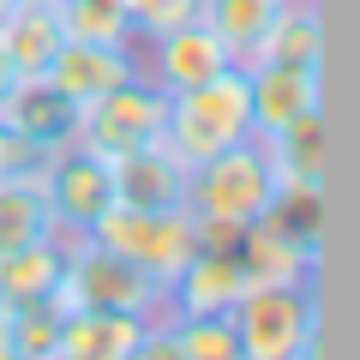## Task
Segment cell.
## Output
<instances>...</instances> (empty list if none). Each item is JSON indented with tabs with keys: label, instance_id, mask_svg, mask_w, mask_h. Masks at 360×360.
I'll use <instances>...</instances> for the list:
<instances>
[{
	"label": "cell",
	"instance_id": "obj_1",
	"mask_svg": "<svg viewBox=\"0 0 360 360\" xmlns=\"http://www.w3.org/2000/svg\"><path fill=\"white\" fill-rule=\"evenodd\" d=\"M252 139V96H246V66H222L205 84H186L168 96L162 144L193 168L205 156L229 150V144Z\"/></svg>",
	"mask_w": 360,
	"mask_h": 360
},
{
	"label": "cell",
	"instance_id": "obj_2",
	"mask_svg": "<svg viewBox=\"0 0 360 360\" xmlns=\"http://www.w3.org/2000/svg\"><path fill=\"white\" fill-rule=\"evenodd\" d=\"M66 307H108V312H139L162 319L168 312V283H156L144 264L115 252L96 234H66V276H60Z\"/></svg>",
	"mask_w": 360,
	"mask_h": 360
},
{
	"label": "cell",
	"instance_id": "obj_3",
	"mask_svg": "<svg viewBox=\"0 0 360 360\" xmlns=\"http://www.w3.org/2000/svg\"><path fill=\"white\" fill-rule=\"evenodd\" d=\"M240 360H307L319 354V295L312 283H258L229 307Z\"/></svg>",
	"mask_w": 360,
	"mask_h": 360
},
{
	"label": "cell",
	"instance_id": "obj_4",
	"mask_svg": "<svg viewBox=\"0 0 360 360\" xmlns=\"http://www.w3.org/2000/svg\"><path fill=\"white\" fill-rule=\"evenodd\" d=\"M270 198H276V174H270V156L258 139H240V144L186 168V210L193 217L246 229L252 217L270 210Z\"/></svg>",
	"mask_w": 360,
	"mask_h": 360
},
{
	"label": "cell",
	"instance_id": "obj_5",
	"mask_svg": "<svg viewBox=\"0 0 360 360\" xmlns=\"http://www.w3.org/2000/svg\"><path fill=\"white\" fill-rule=\"evenodd\" d=\"M162 120H168V96L139 72V78H127V84L103 90V96L78 103L72 144L96 150L103 162H120V156L144 150V144H162Z\"/></svg>",
	"mask_w": 360,
	"mask_h": 360
},
{
	"label": "cell",
	"instance_id": "obj_6",
	"mask_svg": "<svg viewBox=\"0 0 360 360\" xmlns=\"http://www.w3.org/2000/svg\"><path fill=\"white\" fill-rule=\"evenodd\" d=\"M96 240H108L115 252H127L132 264H144L156 283H174V270L193 258L198 229H193V210L186 205H168V210H132L115 205L103 222H96Z\"/></svg>",
	"mask_w": 360,
	"mask_h": 360
},
{
	"label": "cell",
	"instance_id": "obj_7",
	"mask_svg": "<svg viewBox=\"0 0 360 360\" xmlns=\"http://www.w3.org/2000/svg\"><path fill=\"white\" fill-rule=\"evenodd\" d=\"M42 186H49V210L60 234H90L115 210V162H103L84 144H60V150L37 156Z\"/></svg>",
	"mask_w": 360,
	"mask_h": 360
},
{
	"label": "cell",
	"instance_id": "obj_8",
	"mask_svg": "<svg viewBox=\"0 0 360 360\" xmlns=\"http://www.w3.org/2000/svg\"><path fill=\"white\" fill-rule=\"evenodd\" d=\"M234 258L246 270V288H258V283H312V270H319V234L295 229L276 210H264V217H252L240 229Z\"/></svg>",
	"mask_w": 360,
	"mask_h": 360
},
{
	"label": "cell",
	"instance_id": "obj_9",
	"mask_svg": "<svg viewBox=\"0 0 360 360\" xmlns=\"http://www.w3.org/2000/svg\"><path fill=\"white\" fill-rule=\"evenodd\" d=\"M144 78H150L162 96H174V90L186 84H205V78H217L222 66H234V54L222 49V37L205 25V18H186V25L162 30V37L144 42Z\"/></svg>",
	"mask_w": 360,
	"mask_h": 360
},
{
	"label": "cell",
	"instance_id": "obj_10",
	"mask_svg": "<svg viewBox=\"0 0 360 360\" xmlns=\"http://www.w3.org/2000/svg\"><path fill=\"white\" fill-rule=\"evenodd\" d=\"M246 96H252V139H270V132H283L288 120L324 108V66L252 60L246 66Z\"/></svg>",
	"mask_w": 360,
	"mask_h": 360
},
{
	"label": "cell",
	"instance_id": "obj_11",
	"mask_svg": "<svg viewBox=\"0 0 360 360\" xmlns=\"http://www.w3.org/2000/svg\"><path fill=\"white\" fill-rule=\"evenodd\" d=\"M139 72H144L139 42H78V37H66L42 78L60 90L66 103H90V96H103V90L127 84V78H139Z\"/></svg>",
	"mask_w": 360,
	"mask_h": 360
},
{
	"label": "cell",
	"instance_id": "obj_12",
	"mask_svg": "<svg viewBox=\"0 0 360 360\" xmlns=\"http://www.w3.org/2000/svg\"><path fill=\"white\" fill-rule=\"evenodd\" d=\"M150 319L139 312H108V307H66L54 360H139V342Z\"/></svg>",
	"mask_w": 360,
	"mask_h": 360
},
{
	"label": "cell",
	"instance_id": "obj_13",
	"mask_svg": "<svg viewBox=\"0 0 360 360\" xmlns=\"http://www.w3.org/2000/svg\"><path fill=\"white\" fill-rule=\"evenodd\" d=\"M246 295V270L234 246H193V258L168 283V312H229Z\"/></svg>",
	"mask_w": 360,
	"mask_h": 360
},
{
	"label": "cell",
	"instance_id": "obj_14",
	"mask_svg": "<svg viewBox=\"0 0 360 360\" xmlns=\"http://www.w3.org/2000/svg\"><path fill=\"white\" fill-rule=\"evenodd\" d=\"M0 120H6V127H13L37 156H49V150H60V144H72L78 103H66L49 78H18L13 96L0 103Z\"/></svg>",
	"mask_w": 360,
	"mask_h": 360
},
{
	"label": "cell",
	"instance_id": "obj_15",
	"mask_svg": "<svg viewBox=\"0 0 360 360\" xmlns=\"http://www.w3.org/2000/svg\"><path fill=\"white\" fill-rule=\"evenodd\" d=\"M270 156V174H276V193H312L324 198V108L288 120L283 132L258 139Z\"/></svg>",
	"mask_w": 360,
	"mask_h": 360
},
{
	"label": "cell",
	"instance_id": "obj_16",
	"mask_svg": "<svg viewBox=\"0 0 360 360\" xmlns=\"http://www.w3.org/2000/svg\"><path fill=\"white\" fill-rule=\"evenodd\" d=\"M115 205L132 210H168L186 205V162L168 144H144V150L115 162Z\"/></svg>",
	"mask_w": 360,
	"mask_h": 360
},
{
	"label": "cell",
	"instance_id": "obj_17",
	"mask_svg": "<svg viewBox=\"0 0 360 360\" xmlns=\"http://www.w3.org/2000/svg\"><path fill=\"white\" fill-rule=\"evenodd\" d=\"M60 42H66V25H60L54 0H18L13 13L0 18V49H6L18 78H42L49 60L60 54Z\"/></svg>",
	"mask_w": 360,
	"mask_h": 360
},
{
	"label": "cell",
	"instance_id": "obj_18",
	"mask_svg": "<svg viewBox=\"0 0 360 360\" xmlns=\"http://www.w3.org/2000/svg\"><path fill=\"white\" fill-rule=\"evenodd\" d=\"M252 60H283V66H324V18H319V0H283L270 13L264 37L252 42L240 66Z\"/></svg>",
	"mask_w": 360,
	"mask_h": 360
},
{
	"label": "cell",
	"instance_id": "obj_19",
	"mask_svg": "<svg viewBox=\"0 0 360 360\" xmlns=\"http://www.w3.org/2000/svg\"><path fill=\"white\" fill-rule=\"evenodd\" d=\"M60 276H66V234L6 246L0 252V307H25V300L60 295Z\"/></svg>",
	"mask_w": 360,
	"mask_h": 360
},
{
	"label": "cell",
	"instance_id": "obj_20",
	"mask_svg": "<svg viewBox=\"0 0 360 360\" xmlns=\"http://www.w3.org/2000/svg\"><path fill=\"white\" fill-rule=\"evenodd\" d=\"M54 229V210H49V186H42V168L25 162L13 174H0V252L6 246H25V240H49Z\"/></svg>",
	"mask_w": 360,
	"mask_h": 360
},
{
	"label": "cell",
	"instance_id": "obj_21",
	"mask_svg": "<svg viewBox=\"0 0 360 360\" xmlns=\"http://www.w3.org/2000/svg\"><path fill=\"white\" fill-rule=\"evenodd\" d=\"M276 6H283V0H198V18L222 37V49H229L234 66H240L246 54H252V42L264 37V25H270Z\"/></svg>",
	"mask_w": 360,
	"mask_h": 360
},
{
	"label": "cell",
	"instance_id": "obj_22",
	"mask_svg": "<svg viewBox=\"0 0 360 360\" xmlns=\"http://www.w3.org/2000/svg\"><path fill=\"white\" fill-rule=\"evenodd\" d=\"M66 300H25V307H6V330H13V360H54V336H60Z\"/></svg>",
	"mask_w": 360,
	"mask_h": 360
},
{
	"label": "cell",
	"instance_id": "obj_23",
	"mask_svg": "<svg viewBox=\"0 0 360 360\" xmlns=\"http://www.w3.org/2000/svg\"><path fill=\"white\" fill-rule=\"evenodd\" d=\"M54 6H60L66 37L78 42H132L127 0H54Z\"/></svg>",
	"mask_w": 360,
	"mask_h": 360
},
{
	"label": "cell",
	"instance_id": "obj_24",
	"mask_svg": "<svg viewBox=\"0 0 360 360\" xmlns=\"http://www.w3.org/2000/svg\"><path fill=\"white\" fill-rule=\"evenodd\" d=\"M198 18V0H127V25H132V42H150L162 30Z\"/></svg>",
	"mask_w": 360,
	"mask_h": 360
},
{
	"label": "cell",
	"instance_id": "obj_25",
	"mask_svg": "<svg viewBox=\"0 0 360 360\" xmlns=\"http://www.w3.org/2000/svg\"><path fill=\"white\" fill-rule=\"evenodd\" d=\"M25 162H37V150H30V144L0 120V174H13V168H25Z\"/></svg>",
	"mask_w": 360,
	"mask_h": 360
},
{
	"label": "cell",
	"instance_id": "obj_26",
	"mask_svg": "<svg viewBox=\"0 0 360 360\" xmlns=\"http://www.w3.org/2000/svg\"><path fill=\"white\" fill-rule=\"evenodd\" d=\"M13 84H18V72H13V60H6V49H0V103L13 96Z\"/></svg>",
	"mask_w": 360,
	"mask_h": 360
},
{
	"label": "cell",
	"instance_id": "obj_27",
	"mask_svg": "<svg viewBox=\"0 0 360 360\" xmlns=\"http://www.w3.org/2000/svg\"><path fill=\"white\" fill-rule=\"evenodd\" d=\"M0 360H13V330H6V307H0Z\"/></svg>",
	"mask_w": 360,
	"mask_h": 360
},
{
	"label": "cell",
	"instance_id": "obj_28",
	"mask_svg": "<svg viewBox=\"0 0 360 360\" xmlns=\"http://www.w3.org/2000/svg\"><path fill=\"white\" fill-rule=\"evenodd\" d=\"M13 6H18V0H0V18H6V13H13Z\"/></svg>",
	"mask_w": 360,
	"mask_h": 360
}]
</instances>
